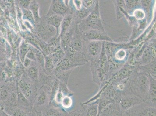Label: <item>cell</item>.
I'll list each match as a JSON object with an SVG mask.
<instances>
[{"mask_svg":"<svg viewBox=\"0 0 156 116\" xmlns=\"http://www.w3.org/2000/svg\"><path fill=\"white\" fill-rule=\"evenodd\" d=\"M30 8L35 19L38 20L39 18V7L37 3L35 1L33 2L30 5Z\"/></svg>","mask_w":156,"mask_h":116,"instance_id":"cell-27","label":"cell"},{"mask_svg":"<svg viewBox=\"0 0 156 116\" xmlns=\"http://www.w3.org/2000/svg\"><path fill=\"white\" fill-rule=\"evenodd\" d=\"M143 102L140 97L133 93L121 94L117 103L123 114L134 106Z\"/></svg>","mask_w":156,"mask_h":116,"instance_id":"cell-6","label":"cell"},{"mask_svg":"<svg viewBox=\"0 0 156 116\" xmlns=\"http://www.w3.org/2000/svg\"><path fill=\"white\" fill-rule=\"evenodd\" d=\"M61 104L62 107L65 109H69L71 108L73 104V101L71 96H64L62 99Z\"/></svg>","mask_w":156,"mask_h":116,"instance_id":"cell-24","label":"cell"},{"mask_svg":"<svg viewBox=\"0 0 156 116\" xmlns=\"http://www.w3.org/2000/svg\"><path fill=\"white\" fill-rule=\"evenodd\" d=\"M8 96L9 94L7 90H0V100L2 101H5L8 99Z\"/></svg>","mask_w":156,"mask_h":116,"instance_id":"cell-31","label":"cell"},{"mask_svg":"<svg viewBox=\"0 0 156 116\" xmlns=\"http://www.w3.org/2000/svg\"><path fill=\"white\" fill-rule=\"evenodd\" d=\"M91 29L106 32L101 17L98 1L90 15L82 20L79 25V30L81 33Z\"/></svg>","mask_w":156,"mask_h":116,"instance_id":"cell-3","label":"cell"},{"mask_svg":"<svg viewBox=\"0 0 156 116\" xmlns=\"http://www.w3.org/2000/svg\"><path fill=\"white\" fill-rule=\"evenodd\" d=\"M137 70V66L130 65L127 62L106 83H115L129 78Z\"/></svg>","mask_w":156,"mask_h":116,"instance_id":"cell-7","label":"cell"},{"mask_svg":"<svg viewBox=\"0 0 156 116\" xmlns=\"http://www.w3.org/2000/svg\"><path fill=\"white\" fill-rule=\"evenodd\" d=\"M93 9H88L82 5L81 9L79 10L76 11V16L79 19L81 20V21L83 20L90 15Z\"/></svg>","mask_w":156,"mask_h":116,"instance_id":"cell-20","label":"cell"},{"mask_svg":"<svg viewBox=\"0 0 156 116\" xmlns=\"http://www.w3.org/2000/svg\"><path fill=\"white\" fill-rule=\"evenodd\" d=\"M84 41L82 37V33L80 32L72 38L70 44V49L77 53H83Z\"/></svg>","mask_w":156,"mask_h":116,"instance_id":"cell-10","label":"cell"},{"mask_svg":"<svg viewBox=\"0 0 156 116\" xmlns=\"http://www.w3.org/2000/svg\"><path fill=\"white\" fill-rule=\"evenodd\" d=\"M19 86L21 93L28 101L32 95V90L30 86L22 81L20 82Z\"/></svg>","mask_w":156,"mask_h":116,"instance_id":"cell-16","label":"cell"},{"mask_svg":"<svg viewBox=\"0 0 156 116\" xmlns=\"http://www.w3.org/2000/svg\"><path fill=\"white\" fill-rule=\"evenodd\" d=\"M73 16L72 15H66L65 18H63L62 23V32L61 34L63 35L69 29V27L71 25Z\"/></svg>","mask_w":156,"mask_h":116,"instance_id":"cell-18","label":"cell"},{"mask_svg":"<svg viewBox=\"0 0 156 116\" xmlns=\"http://www.w3.org/2000/svg\"><path fill=\"white\" fill-rule=\"evenodd\" d=\"M123 114L117 103L112 101L103 108L100 116H117L122 115Z\"/></svg>","mask_w":156,"mask_h":116,"instance_id":"cell-9","label":"cell"},{"mask_svg":"<svg viewBox=\"0 0 156 116\" xmlns=\"http://www.w3.org/2000/svg\"><path fill=\"white\" fill-rule=\"evenodd\" d=\"M105 42L91 41L85 42L83 53L88 61L90 63L97 60L100 57Z\"/></svg>","mask_w":156,"mask_h":116,"instance_id":"cell-4","label":"cell"},{"mask_svg":"<svg viewBox=\"0 0 156 116\" xmlns=\"http://www.w3.org/2000/svg\"><path fill=\"white\" fill-rule=\"evenodd\" d=\"M138 71L144 72L147 74L156 77V60L144 66H137Z\"/></svg>","mask_w":156,"mask_h":116,"instance_id":"cell-13","label":"cell"},{"mask_svg":"<svg viewBox=\"0 0 156 116\" xmlns=\"http://www.w3.org/2000/svg\"><path fill=\"white\" fill-rule=\"evenodd\" d=\"M80 104L84 109L86 116H97L98 105L94 101L84 104L80 103Z\"/></svg>","mask_w":156,"mask_h":116,"instance_id":"cell-12","label":"cell"},{"mask_svg":"<svg viewBox=\"0 0 156 116\" xmlns=\"http://www.w3.org/2000/svg\"><path fill=\"white\" fill-rule=\"evenodd\" d=\"M82 37L85 42L91 41H100L102 42H113V41L106 32L94 30H89L82 33Z\"/></svg>","mask_w":156,"mask_h":116,"instance_id":"cell-8","label":"cell"},{"mask_svg":"<svg viewBox=\"0 0 156 116\" xmlns=\"http://www.w3.org/2000/svg\"><path fill=\"white\" fill-rule=\"evenodd\" d=\"M148 75V74H147ZM149 77L150 84L148 97L146 102L151 105L156 107V77L148 75Z\"/></svg>","mask_w":156,"mask_h":116,"instance_id":"cell-11","label":"cell"},{"mask_svg":"<svg viewBox=\"0 0 156 116\" xmlns=\"http://www.w3.org/2000/svg\"><path fill=\"white\" fill-rule=\"evenodd\" d=\"M133 16L136 20L143 21L145 19L146 13L142 8H138L133 11Z\"/></svg>","mask_w":156,"mask_h":116,"instance_id":"cell-23","label":"cell"},{"mask_svg":"<svg viewBox=\"0 0 156 116\" xmlns=\"http://www.w3.org/2000/svg\"><path fill=\"white\" fill-rule=\"evenodd\" d=\"M67 116H86L84 109L80 104V107L68 114Z\"/></svg>","mask_w":156,"mask_h":116,"instance_id":"cell-28","label":"cell"},{"mask_svg":"<svg viewBox=\"0 0 156 116\" xmlns=\"http://www.w3.org/2000/svg\"><path fill=\"white\" fill-rule=\"evenodd\" d=\"M28 75L32 80H36L38 77V71L35 67H31L28 69Z\"/></svg>","mask_w":156,"mask_h":116,"instance_id":"cell-30","label":"cell"},{"mask_svg":"<svg viewBox=\"0 0 156 116\" xmlns=\"http://www.w3.org/2000/svg\"><path fill=\"white\" fill-rule=\"evenodd\" d=\"M150 79L148 75L141 71H137L130 77V89L133 93L146 101L150 88Z\"/></svg>","mask_w":156,"mask_h":116,"instance_id":"cell-2","label":"cell"},{"mask_svg":"<svg viewBox=\"0 0 156 116\" xmlns=\"http://www.w3.org/2000/svg\"><path fill=\"white\" fill-rule=\"evenodd\" d=\"M152 1H141V5L143 7L142 9L147 13V18H150V8L152 3Z\"/></svg>","mask_w":156,"mask_h":116,"instance_id":"cell-26","label":"cell"},{"mask_svg":"<svg viewBox=\"0 0 156 116\" xmlns=\"http://www.w3.org/2000/svg\"><path fill=\"white\" fill-rule=\"evenodd\" d=\"M10 116H34L32 113L22 108H13L10 110Z\"/></svg>","mask_w":156,"mask_h":116,"instance_id":"cell-17","label":"cell"},{"mask_svg":"<svg viewBox=\"0 0 156 116\" xmlns=\"http://www.w3.org/2000/svg\"><path fill=\"white\" fill-rule=\"evenodd\" d=\"M125 6L127 10H131L136 7L141 5V1H125Z\"/></svg>","mask_w":156,"mask_h":116,"instance_id":"cell-25","label":"cell"},{"mask_svg":"<svg viewBox=\"0 0 156 116\" xmlns=\"http://www.w3.org/2000/svg\"><path fill=\"white\" fill-rule=\"evenodd\" d=\"M122 116V115H119V116Z\"/></svg>","mask_w":156,"mask_h":116,"instance_id":"cell-35","label":"cell"},{"mask_svg":"<svg viewBox=\"0 0 156 116\" xmlns=\"http://www.w3.org/2000/svg\"><path fill=\"white\" fill-rule=\"evenodd\" d=\"M48 101L47 94L45 92H42L38 95L35 104L39 107L44 106L47 104Z\"/></svg>","mask_w":156,"mask_h":116,"instance_id":"cell-19","label":"cell"},{"mask_svg":"<svg viewBox=\"0 0 156 116\" xmlns=\"http://www.w3.org/2000/svg\"><path fill=\"white\" fill-rule=\"evenodd\" d=\"M21 55H22V57L24 58L25 55L26 53L27 52V48L25 46H23L22 48H21Z\"/></svg>","mask_w":156,"mask_h":116,"instance_id":"cell-34","label":"cell"},{"mask_svg":"<svg viewBox=\"0 0 156 116\" xmlns=\"http://www.w3.org/2000/svg\"><path fill=\"white\" fill-rule=\"evenodd\" d=\"M42 116H61L60 111L55 107L44 109L42 112Z\"/></svg>","mask_w":156,"mask_h":116,"instance_id":"cell-22","label":"cell"},{"mask_svg":"<svg viewBox=\"0 0 156 116\" xmlns=\"http://www.w3.org/2000/svg\"><path fill=\"white\" fill-rule=\"evenodd\" d=\"M63 19L62 15L53 14L51 15L48 20V24L51 26L55 27L58 32L59 28L62 24Z\"/></svg>","mask_w":156,"mask_h":116,"instance_id":"cell-15","label":"cell"},{"mask_svg":"<svg viewBox=\"0 0 156 116\" xmlns=\"http://www.w3.org/2000/svg\"><path fill=\"white\" fill-rule=\"evenodd\" d=\"M74 5L76 11L79 10L81 9L82 6V1H74Z\"/></svg>","mask_w":156,"mask_h":116,"instance_id":"cell-33","label":"cell"},{"mask_svg":"<svg viewBox=\"0 0 156 116\" xmlns=\"http://www.w3.org/2000/svg\"><path fill=\"white\" fill-rule=\"evenodd\" d=\"M64 97V96H63V93L62 91H58L56 93L55 97V100L56 102L58 104H61V102H62Z\"/></svg>","mask_w":156,"mask_h":116,"instance_id":"cell-32","label":"cell"},{"mask_svg":"<svg viewBox=\"0 0 156 116\" xmlns=\"http://www.w3.org/2000/svg\"><path fill=\"white\" fill-rule=\"evenodd\" d=\"M98 1H82V5L88 9H94Z\"/></svg>","mask_w":156,"mask_h":116,"instance_id":"cell-29","label":"cell"},{"mask_svg":"<svg viewBox=\"0 0 156 116\" xmlns=\"http://www.w3.org/2000/svg\"><path fill=\"white\" fill-rule=\"evenodd\" d=\"M127 116H156V107L143 101L126 111Z\"/></svg>","mask_w":156,"mask_h":116,"instance_id":"cell-5","label":"cell"},{"mask_svg":"<svg viewBox=\"0 0 156 116\" xmlns=\"http://www.w3.org/2000/svg\"><path fill=\"white\" fill-rule=\"evenodd\" d=\"M64 35L62 39V45L63 48L66 49L70 45L71 42L73 37V31H69V32H66V33Z\"/></svg>","mask_w":156,"mask_h":116,"instance_id":"cell-21","label":"cell"},{"mask_svg":"<svg viewBox=\"0 0 156 116\" xmlns=\"http://www.w3.org/2000/svg\"><path fill=\"white\" fill-rule=\"evenodd\" d=\"M51 5V10L57 15H62L66 13L68 8L63 2L60 1H55Z\"/></svg>","mask_w":156,"mask_h":116,"instance_id":"cell-14","label":"cell"},{"mask_svg":"<svg viewBox=\"0 0 156 116\" xmlns=\"http://www.w3.org/2000/svg\"><path fill=\"white\" fill-rule=\"evenodd\" d=\"M6 116H10L8 115H6Z\"/></svg>","mask_w":156,"mask_h":116,"instance_id":"cell-36","label":"cell"},{"mask_svg":"<svg viewBox=\"0 0 156 116\" xmlns=\"http://www.w3.org/2000/svg\"><path fill=\"white\" fill-rule=\"evenodd\" d=\"M90 70L93 81L103 87L108 81L109 72V63L105 49V42L100 57L97 60L91 62Z\"/></svg>","mask_w":156,"mask_h":116,"instance_id":"cell-1","label":"cell"}]
</instances>
